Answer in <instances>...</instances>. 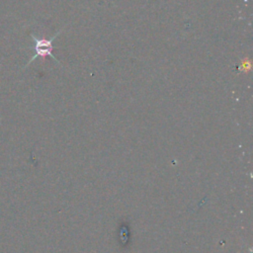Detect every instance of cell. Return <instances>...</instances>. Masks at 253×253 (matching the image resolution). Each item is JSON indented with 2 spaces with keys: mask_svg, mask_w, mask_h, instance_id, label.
Wrapping results in <instances>:
<instances>
[{
  "mask_svg": "<svg viewBox=\"0 0 253 253\" xmlns=\"http://www.w3.org/2000/svg\"><path fill=\"white\" fill-rule=\"evenodd\" d=\"M62 32V30L58 31L51 39H38L37 37H35L34 35H31V38L33 39L35 44L33 46L34 50H35V55L28 61L27 65L31 64L36 58L38 57H45V56H50L55 62L59 63V61L55 58V56L52 54V49H53V45H52V42L53 40Z\"/></svg>",
  "mask_w": 253,
  "mask_h": 253,
  "instance_id": "1",
  "label": "cell"
}]
</instances>
